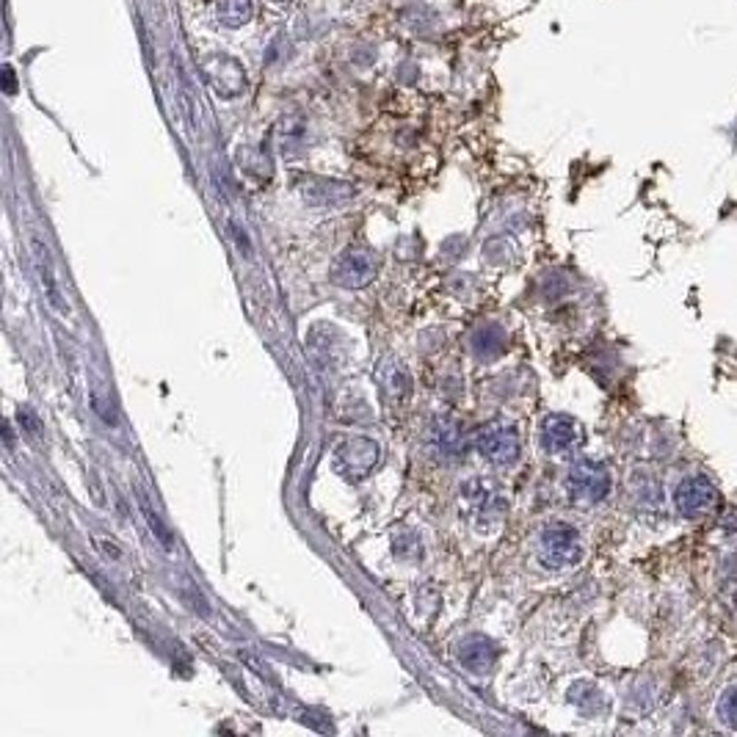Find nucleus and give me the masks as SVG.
I'll use <instances>...</instances> for the list:
<instances>
[{
    "label": "nucleus",
    "mask_w": 737,
    "mask_h": 737,
    "mask_svg": "<svg viewBox=\"0 0 737 737\" xmlns=\"http://www.w3.org/2000/svg\"><path fill=\"white\" fill-rule=\"evenodd\" d=\"M274 3H288V0H274Z\"/></svg>",
    "instance_id": "15"
},
{
    "label": "nucleus",
    "mask_w": 737,
    "mask_h": 737,
    "mask_svg": "<svg viewBox=\"0 0 737 737\" xmlns=\"http://www.w3.org/2000/svg\"><path fill=\"white\" fill-rule=\"evenodd\" d=\"M332 277L343 288H365L376 277V257L368 249H362V246H351L334 263Z\"/></svg>",
    "instance_id": "5"
},
{
    "label": "nucleus",
    "mask_w": 737,
    "mask_h": 737,
    "mask_svg": "<svg viewBox=\"0 0 737 737\" xmlns=\"http://www.w3.org/2000/svg\"><path fill=\"white\" fill-rule=\"evenodd\" d=\"M34 252H36V265H39V279L47 290V301L56 307L58 312H70V307L61 301V290L56 285V274H53V265H50V254H47V246L42 241H34Z\"/></svg>",
    "instance_id": "10"
},
{
    "label": "nucleus",
    "mask_w": 737,
    "mask_h": 737,
    "mask_svg": "<svg viewBox=\"0 0 737 737\" xmlns=\"http://www.w3.org/2000/svg\"><path fill=\"white\" fill-rule=\"evenodd\" d=\"M497 649L492 641H486V638H467L464 644H461V663L475 671V674H484L486 668L492 666V660H495Z\"/></svg>",
    "instance_id": "9"
},
{
    "label": "nucleus",
    "mask_w": 737,
    "mask_h": 737,
    "mask_svg": "<svg viewBox=\"0 0 737 737\" xmlns=\"http://www.w3.org/2000/svg\"><path fill=\"white\" fill-rule=\"evenodd\" d=\"M301 194H304V199L310 205L326 208V205L348 202L357 191H354V185L340 183V180H307V183L301 185Z\"/></svg>",
    "instance_id": "8"
},
{
    "label": "nucleus",
    "mask_w": 737,
    "mask_h": 737,
    "mask_svg": "<svg viewBox=\"0 0 737 737\" xmlns=\"http://www.w3.org/2000/svg\"><path fill=\"white\" fill-rule=\"evenodd\" d=\"M580 536L575 528H569L564 522L544 528L542 533V561L553 569H564L580 561Z\"/></svg>",
    "instance_id": "4"
},
{
    "label": "nucleus",
    "mask_w": 737,
    "mask_h": 737,
    "mask_svg": "<svg viewBox=\"0 0 737 737\" xmlns=\"http://www.w3.org/2000/svg\"><path fill=\"white\" fill-rule=\"evenodd\" d=\"M213 12L224 28H243L254 17V3L252 0H216Z\"/></svg>",
    "instance_id": "11"
},
{
    "label": "nucleus",
    "mask_w": 737,
    "mask_h": 737,
    "mask_svg": "<svg viewBox=\"0 0 737 737\" xmlns=\"http://www.w3.org/2000/svg\"><path fill=\"white\" fill-rule=\"evenodd\" d=\"M718 718L729 729H737V688H729L721 696V702H718Z\"/></svg>",
    "instance_id": "13"
},
{
    "label": "nucleus",
    "mask_w": 737,
    "mask_h": 737,
    "mask_svg": "<svg viewBox=\"0 0 737 737\" xmlns=\"http://www.w3.org/2000/svg\"><path fill=\"white\" fill-rule=\"evenodd\" d=\"M542 445L550 453H569L580 445V426L569 415H550L542 426Z\"/></svg>",
    "instance_id": "7"
},
{
    "label": "nucleus",
    "mask_w": 737,
    "mask_h": 737,
    "mask_svg": "<svg viewBox=\"0 0 737 737\" xmlns=\"http://www.w3.org/2000/svg\"><path fill=\"white\" fill-rule=\"evenodd\" d=\"M202 72L213 86V92L219 97H238L246 89V72H243L241 61L238 58L227 56V53H213L202 61Z\"/></svg>",
    "instance_id": "3"
},
{
    "label": "nucleus",
    "mask_w": 737,
    "mask_h": 737,
    "mask_svg": "<svg viewBox=\"0 0 737 737\" xmlns=\"http://www.w3.org/2000/svg\"><path fill=\"white\" fill-rule=\"evenodd\" d=\"M139 506H141V511H144L147 522H150V528H152V533H155V539H158V542H161L166 550H172V547H174L172 530L163 525V519L158 517V511H152L150 500H147V495H141V492H139Z\"/></svg>",
    "instance_id": "12"
},
{
    "label": "nucleus",
    "mask_w": 737,
    "mask_h": 737,
    "mask_svg": "<svg viewBox=\"0 0 737 737\" xmlns=\"http://www.w3.org/2000/svg\"><path fill=\"white\" fill-rule=\"evenodd\" d=\"M481 456L495 464H511L519 456V434L511 426H489L478 437Z\"/></svg>",
    "instance_id": "6"
},
{
    "label": "nucleus",
    "mask_w": 737,
    "mask_h": 737,
    "mask_svg": "<svg viewBox=\"0 0 737 737\" xmlns=\"http://www.w3.org/2000/svg\"><path fill=\"white\" fill-rule=\"evenodd\" d=\"M674 506H677L682 517L702 519L718 506V489L704 475H688L674 489Z\"/></svg>",
    "instance_id": "2"
},
{
    "label": "nucleus",
    "mask_w": 737,
    "mask_h": 737,
    "mask_svg": "<svg viewBox=\"0 0 737 737\" xmlns=\"http://www.w3.org/2000/svg\"><path fill=\"white\" fill-rule=\"evenodd\" d=\"M611 492V473L599 461L580 459L569 470V495L575 503L594 506L602 503Z\"/></svg>",
    "instance_id": "1"
},
{
    "label": "nucleus",
    "mask_w": 737,
    "mask_h": 737,
    "mask_svg": "<svg viewBox=\"0 0 737 737\" xmlns=\"http://www.w3.org/2000/svg\"><path fill=\"white\" fill-rule=\"evenodd\" d=\"M6 83H9V92H14V78H12V70H6Z\"/></svg>",
    "instance_id": "14"
}]
</instances>
